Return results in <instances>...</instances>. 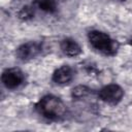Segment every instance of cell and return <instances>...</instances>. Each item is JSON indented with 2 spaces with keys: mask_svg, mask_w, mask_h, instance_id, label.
Returning a JSON list of instances; mask_svg holds the SVG:
<instances>
[{
  "mask_svg": "<svg viewBox=\"0 0 132 132\" xmlns=\"http://www.w3.org/2000/svg\"><path fill=\"white\" fill-rule=\"evenodd\" d=\"M42 52V45L37 41H27L15 48V57L22 62H28L38 57Z\"/></svg>",
  "mask_w": 132,
  "mask_h": 132,
  "instance_id": "5",
  "label": "cell"
},
{
  "mask_svg": "<svg viewBox=\"0 0 132 132\" xmlns=\"http://www.w3.org/2000/svg\"><path fill=\"white\" fill-rule=\"evenodd\" d=\"M25 73L18 67H9L3 70L1 81L7 90H15L25 82Z\"/></svg>",
  "mask_w": 132,
  "mask_h": 132,
  "instance_id": "4",
  "label": "cell"
},
{
  "mask_svg": "<svg viewBox=\"0 0 132 132\" xmlns=\"http://www.w3.org/2000/svg\"><path fill=\"white\" fill-rule=\"evenodd\" d=\"M92 93H93V90L90 87L85 86V85H78V86H75L71 90V97L73 99L79 100V99H82V98L88 97Z\"/></svg>",
  "mask_w": 132,
  "mask_h": 132,
  "instance_id": "9",
  "label": "cell"
},
{
  "mask_svg": "<svg viewBox=\"0 0 132 132\" xmlns=\"http://www.w3.org/2000/svg\"><path fill=\"white\" fill-rule=\"evenodd\" d=\"M34 14H35L34 4L33 5H24L18 11V18L21 21H29L34 16Z\"/></svg>",
  "mask_w": 132,
  "mask_h": 132,
  "instance_id": "10",
  "label": "cell"
},
{
  "mask_svg": "<svg viewBox=\"0 0 132 132\" xmlns=\"http://www.w3.org/2000/svg\"><path fill=\"white\" fill-rule=\"evenodd\" d=\"M122 1H123V0H122Z\"/></svg>",
  "mask_w": 132,
  "mask_h": 132,
  "instance_id": "12",
  "label": "cell"
},
{
  "mask_svg": "<svg viewBox=\"0 0 132 132\" xmlns=\"http://www.w3.org/2000/svg\"><path fill=\"white\" fill-rule=\"evenodd\" d=\"M34 6L46 13H55L58 9L56 0H34Z\"/></svg>",
  "mask_w": 132,
  "mask_h": 132,
  "instance_id": "8",
  "label": "cell"
},
{
  "mask_svg": "<svg viewBox=\"0 0 132 132\" xmlns=\"http://www.w3.org/2000/svg\"><path fill=\"white\" fill-rule=\"evenodd\" d=\"M35 109L42 118L53 122L64 119L67 113V106L64 101L60 97L52 94L42 96L36 102Z\"/></svg>",
  "mask_w": 132,
  "mask_h": 132,
  "instance_id": "1",
  "label": "cell"
},
{
  "mask_svg": "<svg viewBox=\"0 0 132 132\" xmlns=\"http://www.w3.org/2000/svg\"><path fill=\"white\" fill-rule=\"evenodd\" d=\"M88 41L90 45L98 53L106 56L113 57L120 50V43L107 33L100 30H91L88 32Z\"/></svg>",
  "mask_w": 132,
  "mask_h": 132,
  "instance_id": "2",
  "label": "cell"
},
{
  "mask_svg": "<svg viewBox=\"0 0 132 132\" xmlns=\"http://www.w3.org/2000/svg\"><path fill=\"white\" fill-rule=\"evenodd\" d=\"M129 43H130V44H131V45H132V38H131V39H130V40H129Z\"/></svg>",
  "mask_w": 132,
  "mask_h": 132,
  "instance_id": "11",
  "label": "cell"
},
{
  "mask_svg": "<svg viewBox=\"0 0 132 132\" xmlns=\"http://www.w3.org/2000/svg\"><path fill=\"white\" fill-rule=\"evenodd\" d=\"M125 92L124 89L118 84H108L103 86L97 92L98 98L109 105H117L119 104L124 98Z\"/></svg>",
  "mask_w": 132,
  "mask_h": 132,
  "instance_id": "3",
  "label": "cell"
},
{
  "mask_svg": "<svg viewBox=\"0 0 132 132\" xmlns=\"http://www.w3.org/2000/svg\"><path fill=\"white\" fill-rule=\"evenodd\" d=\"M60 50L65 56H67L69 58L77 57L82 53L80 44L75 39H73L71 37H66L61 40Z\"/></svg>",
  "mask_w": 132,
  "mask_h": 132,
  "instance_id": "7",
  "label": "cell"
},
{
  "mask_svg": "<svg viewBox=\"0 0 132 132\" xmlns=\"http://www.w3.org/2000/svg\"><path fill=\"white\" fill-rule=\"evenodd\" d=\"M74 78V69L70 65H62L52 74V80L59 86H66Z\"/></svg>",
  "mask_w": 132,
  "mask_h": 132,
  "instance_id": "6",
  "label": "cell"
}]
</instances>
